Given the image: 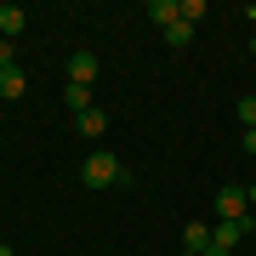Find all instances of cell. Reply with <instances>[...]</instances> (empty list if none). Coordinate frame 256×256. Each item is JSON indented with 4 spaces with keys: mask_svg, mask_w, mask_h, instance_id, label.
Returning <instances> with one entry per match:
<instances>
[{
    "mask_svg": "<svg viewBox=\"0 0 256 256\" xmlns=\"http://www.w3.org/2000/svg\"><path fill=\"white\" fill-rule=\"evenodd\" d=\"M74 131H80V137H102V131H108V114H102V108H86V114H74Z\"/></svg>",
    "mask_w": 256,
    "mask_h": 256,
    "instance_id": "cell-5",
    "label": "cell"
},
{
    "mask_svg": "<svg viewBox=\"0 0 256 256\" xmlns=\"http://www.w3.org/2000/svg\"><path fill=\"white\" fill-rule=\"evenodd\" d=\"M239 126L256 131V97H239Z\"/></svg>",
    "mask_w": 256,
    "mask_h": 256,
    "instance_id": "cell-12",
    "label": "cell"
},
{
    "mask_svg": "<svg viewBox=\"0 0 256 256\" xmlns=\"http://www.w3.org/2000/svg\"><path fill=\"white\" fill-rule=\"evenodd\" d=\"M205 256H234V250H222V245H210V250H205Z\"/></svg>",
    "mask_w": 256,
    "mask_h": 256,
    "instance_id": "cell-15",
    "label": "cell"
},
{
    "mask_svg": "<svg viewBox=\"0 0 256 256\" xmlns=\"http://www.w3.org/2000/svg\"><path fill=\"white\" fill-rule=\"evenodd\" d=\"M210 205H216V222H239V216H250V188H222Z\"/></svg>",
    "mask_w": 256,
    "mask_h": 256,
    "instance_id": "cell-2",
    "label": "cell"
},
{
    "mask_svg": "<svg viewBox=\"0 0 256 256\" xmlns=\"http://www.w3.org/2000/svg\"><path fill=\"white\" fill-rule=\"evenodd\" d=\"M188 40H194V23H182V18H176V23H165V46H176V52H182Z\"/></svg>",
    "mask_w": 256,
    "mask_h": 256,
    "instance_id": "cell-8",
    "label": "cell"
},
{
    "mask_svg": "<svg viewBox=\"0 0 256 256\" xmlns=\"http://www.w3.org/2000/svg\"><path fill=\"white\" fill-rule=\"evenodd\" d=\"M176 18H182V23H200L205 18V0H176Z\"/></svg>",
    "mask_w": 256,
    "mask_h": 256,
    "instance_id": "cell-11",
    "label": "cell"
},
{
    "mask_svg": "<svg viewBox=\"0 0 256 256\" xmlns=\"http://www.w3.org/2000/svg\"><path fill=\"white\" fill-rule=\"evenodd\" d=\"M176 256H194V250H176Z\"/></svg>",
    "mask_w": 256,
    "mask_h": 256,
    "instance_id": "cell-16",
    "label": "cell"
},
{
    "mask_svg": "<svg viewBox=\"0 0 256 256\" xmlns=\"http://www.w3.org/2000/svg\"><path fill=\"white\" fill-rule=\"evenodd\" d=\"M23 28H28V12H23V6H12V0H6V6H0V40H18Z\"/></svg>",
    "mask_w": 256,
    "mask_h": 256,
    "instance_id": "cell-4",
    "label": "cell"
},
{
    "mask_svg": "<svg viewBox=\"0 0 256 256\" xmlns=\"http://www.w3.org/2000/svg\"><path fill=\"white\" fill-rule=\"evenodd\" d=\"M28 92V74L12 63V68H0V97H23Z\"/></svg>",
    "mask_w": 256,
    "mask_h": 256,
    "instance_id": "cell-7",
    "label": "cell"
},
{
    "mask_svg": "<svg viewBox=\"0 0 256 256\" xmlns=\"http://www.w3.org/2000/svg\"><path fill=\"white\" fill-rule=\"evenodd\" d=\"M0 68H12V40H0Z\"/></svg>",
    "mask_w": 256,
    "mask_h": 256,
    "instance_id": "cell-13",
    "label": "cell"
},
{
    "mask_svg": "<svg viewBox=\"0 0 256 256\" xmlns=\"http://www.w3.org/2000/svg\"><path fill=\"white\" fill-rule=\"evenodd\" d=\"M80 182L86 188H126L131 182V171H126V165H120V154H86V165H80Z\"/></svg>",
    "mask_w": 256,
    "mask_h": 256,
    "instance_id": "cell-1",
    "label": "cell"
},
{
    "mask_svg": "<svg viewBox=\"0 0 256 256\" xmlns=\"http://www.w3.org/2000/svg\"><path fill=\"white\" fill-rule=\"evenodd\" d=\"M97 68H102V63H97L92 52H74V57H68V86H92Z\"/></svg>",
    "mask_w": 256,
    "mask_h": 256,
    "instance_id": "cell-3",
    "label": "cell"
},
{
    "mask_svg": "<svg viewBox=\"0 0 256 256\" xmlns=\"http://www.w3.org/2000/svg\"><path fill=\"white\" fill-rule=\"evenodd\" d=\"M250 52H256V40H250Z\"/></svg>",
    "mask_w": 256,
    "mask_h": 256,
    "instance_id": "cell-17",
    "label": "cell"
},
{
    "mask_svg": "<svg viewBox=\"0 0 256 256\" xmlns=\"http://www.w3.org/2000/svg\"><path fill=\"white\" fill-rule=\"evenodd\" d=\"M182 250H194V256L210 250V222H188L182 228Z\"/></svg>",
    "mask_w": 256,
    "mask_h": 256,
    "instance_id": "cell-6",
    "label": "cell"
},
{
    "mask_svg": "<svg viewBox=\"0 0 256 256\" xmlns=\"http://www.w3.org/2000/svg\"><path fill=\"white\" fill-rule=\"evenodd\" d=\"M63 102H68L74 114H86V108H92V86H68V92H63Z\"/></svg>",
    "mask_w": 256,
    "mask_h": 256,
    "instance_id": "cell-10",
    "label": "cell"
},
{
    "mask_svg": "<svg viewBox=\"0 0 256 256\" xmlns=\"http://www.w3.org/2000/svg\"><path fill=\"white\" fill-rule=\"evenodd\" d=\"M148 18H154L160 28H165V23H176V0H148Z\"/></svg>",
    "mask_w": 256,
    "mask_h": 256,
    "instance_id": "cell-9",
    "label": "cell"
},
{
    "mask_svg": "<svg viewBox=\"0 0 256 256\" xmlns=\"http://www.w3.org/2000/svg\"><path fill=\"white\" fill-rule=\"evenodd\" d=\"M245 154H256V131H245Z\"/></svg>",
    "mask_w": 256,
    "mask_h": 256,
    "instance_id": "cell-14",
    "label": "cell"
}]
</instances>
